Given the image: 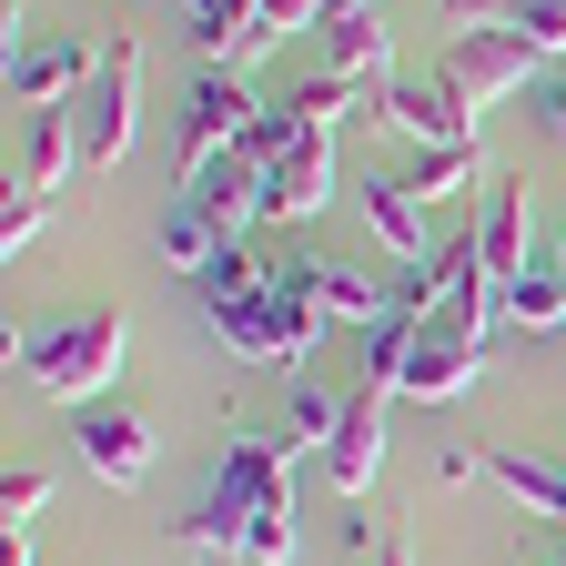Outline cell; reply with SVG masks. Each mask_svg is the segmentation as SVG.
Returning <instances> with one entry per match:
<instances>
[{
  "instance_id": "obj_12",
  "label": "cell",
  "mask_w": 566,
  "mask_h": 566,
  "mask_svg": "<svg viewBox=\"0 0 566 566\" xmlns=\"http://www.w3.org/2000/svg\"><path fill=\"white\" fill-rule=\"evenodd\" d=\"M324 71L334 82H354V92H395V31H385V11H334L324 21Z\"/></svg>"
},
{
  "instance_id": "obj_22",
  "label": "cell",
  "mask_w": 566,
  "mask_h": 566,
  "mask_svg": "<svg viewBox=\"0 0 566 566\" xmlns=\"http://www.w3.org/2000/svg\"><path fill=\"white\" fill-rule=\"evenodd\" d=\"M294 112H304L314 132H334V122H354V112H365V122H375V102H365V92H354V82H334V71H314V82L294 92Z\"/></svg>"
},
{
  "instance_id": "obj_21",
  "label": "cell",
  "mask_w": 566,
  "mask_h": 566,
  "mask_svg": "<svg viewBox=\"0 0 566 566\" xmlns=\"http://www.w3.org/2000/svg\"><path fill=\"white\" fill-rule=\"evenodd\" d=\"M506 324H516V334H556V324H566V273H556V263H536V273L506 283Z\"/></svg>"
},
{
  "instance_id": "obj_15",
  "label": "cell",
  "mask_w": 566,
  "mask_h": 566,
  "mask_svg": "<svg viewBox=\"0 0 566 566\" xmlns=\"http://www.w3.org/2000/svg\"><path fill=\"white\" fill-rule=\"evenodd\" d=\"M475 365H485V354H475L465 334H446V324H424V344H415V365H405V395H415V405H455V395L475 385Z\"/></svg>"
},
{
  "instance_id": "obj_2",
  "label": "cell",
  "mask_w": 566,
  "mask_h": 566,
  "mask_svg": "<svg viewBox=\"0 0 566 566\" xmlns=\"http://www.w3.org/2000/svg\"><path fill=\"white\" fill-rule=\"evenodd\" d=\"M122 344H132L122 304H82V314H61V324L11 334V365H21V385H41V395H61V405H92V395H112V375H122Z\"/></svg>"
},
{
  "instance_id": "obj_27",
  "label": "cell",
  "mask_w": 566,
  "mask_h": 566,
  "mask_svg": "<svg viewBox=\"0 0 566 566\" xmlns=\"http://www.w3.org/2000/svg\"><path fill=\"white\" fill-rule=\"evenodd\" d=\"M526 102H536V132H566V82H556V71H536Z\"/></svg>"
},
{
  "instance_id": "obj_5",
  "label": "cell",
  "mask_w": 566,
  "mask_h": 566,
  "mask_svg": "<svg viewBox=\"0 0 566 566\" xmlns=\"http://www.w3.org/2000/svg\"><path fill=\"white\" fill-rule=\"evenodd\" d=\"M92 71H102L92 41H71V31H11V102L21 112H71V102L92 92Z\"/></svg>"
},
{
  "instance_id": "obj_1",
  "label": "cell",
  "mask_w": 566,
  "mask_h": 566,
  "mask_svg": "<svg viewBox=\"0 0 566 566\" xmlns=\"http://www.w3.org/2000/svg\"><path fill=\"white\" fill-rule=\"evenodd\" d=\"M172 546H202L223 566H294V455H283V436L233 424L223 475L192 516H172Z\"/></svg>"
},
{
  "instance_id": "obj_23",
  "label": "cell",
  "mask_w": 566,
  "mask_h": 566,
  "mask_svg": "<svg viewBox=\"0 0 566 566\" xmlns=\"http://www.w3.org/2000/svg\"><path fill=\"white\" fill-rule=\"evenodd\" d=\"M41 506H51V475L41 465H11V475H0V516H11V536H31Z\"/></svg>"
},
{
  "instance_id": "obj_16",
  "label": "cell",
  "mask_w": 566,
  "mask_h": 566,
  "mask_svg": "<svg viewBox=\"0 0 566 566\" xmlns=\"http://www.w3.org/2000/svg\"><path fill=\"white\" fill-rule=\"evenodd\" d=\"M365 233H375L395 263H436V253H424V202L405 192V172H375V182H365Z\"/></svg>"
},
{
  "instance_id": "obj_29",
  "label": "cell",
  "mask_w": 566,
  "mask_h": 566,
  "mask_svg": "<svg viewBox=\"0 0 566 566\" xmlns=\"http://www.w3.org/2000/svg\"><path fill=\"white\" fill-rule=\"evenodd\" d=\"M375 566H415V556H405V546H375Z\"/></svg>"
},
{
  "instance_id": "obj_11",
  "label": "cell",
  "mask_w": 566,
  "mask_h": 566,
  "mask_svg": "<svg viewBox=\"0 0 566 566\" xmlns=\"http://www.w3.org/2000/svg\"><path fill=\"white\" fill-rule=\"evenodd\" d=\"M334 202V132H304L283 163H263V223H314Z\"/></svg>"
},
{
  "instance_id": "obj_9",
  "label": "cell",
  "mask_w": 566,
  "mask_h": 566,
  "mask_svg": "<svg viewBox=\"0 0 566 566\" xmlns=\"http://www.w3.org/2000/svg\"><path fill=\"white\" fill-rule=\"evenodd\" d=\"M375 122L405 132L415 153H436V142H475V102L446 82V71H436V82H395V92H375Z\"/></svg>"
},
{
  "instance_id": "obj_14",
  "label": "cell",
  "mask_w": 566,
  "mask_h": 566,
  "mask_svg": "<svg viewBox=\"0 0 566 566\" xmlns=\"http://www.w3.org/2000/svg\"><path fill=\"white\" fill-rule=\"evenodd\" d=\"M526 233H536V212H526V182H485V212H475V253H485V283L506 294L526 263Z\"/></svg>"
},
{
  "instance_id": "obj_30",
  "label": "cell",
  "mask_w": 566,
  "mask_h": 566,
  "mask_svg": "<svg viewBox=\"0 0 566 566\" xmlns=\"http://www.w3.org/2000/svg\"><path fill=\"white\" fill-rule=\"evenodd\" d=\"M334 11H375V0H334Z\"/></svg>"
},
{
  "instance_id": "obj_24",
  "label": "cell",
  "mask_w": 566,
  "mask_h": 566,
  "mask_svg": "<svg viewBox=\"0 0 566 566\" xmlns=\"http://www.w3.org/2000/svg\"><path fill=\"white\" fill-rule=\"evenodd\" d=\"M51 223V192H31V182H11V202H0V253H21L31 233Z\"/></svg>"
},
{
  "instance_id": "obj_19",
  "label": "cell",
  "mask_w": 566,
  "mask_h": 566,
  "mask_svg": "<svg viewBox=\"0 0 566 566\" xmlns=\"http://www.w3.org/2000/svg\"><path fill=\"white\" fill-rule=\"evenodd\" d=\"M475 172H485L475 142H436V153H415L405 192H415V202H455V192H475Z\"/></svg>"
},
{
  "instance_id": "obj_20",
  "label": "cell",
  "mask_w": 566,
  "mask_h": 566,
  "mask_svg": "<svg viewBox=\"0 0 566 566\" xmlns=\"http://www.w3.org/2000/svg\"><path fill=\"white\" fill-rule=\"evenodd\" d=\"M273 436H283V455H324V446L344 436V405H334L324 385H294V405H283Z\"/></svg>"
},
{
  "instance_id": "obj_17",
  "label": "cell",
  "mask_w": 566,
  "mask_h": 566,
  "mask_svg": "<svg viewBox=\"0 0 566 566\" xmlns=\"http://www.w3.org/2000/svg\"><path fill=\"white\" fill-rule=\"evenodd\" d=\"M21 122H31V153H21V172H11V182L61 192V172H82V132H71V112H21Z\"/></svg>"
},
{
  "instance_id": "obj_18",
  "label": "cell",
  "mask_w": 566,
  "mask_h": 566,
  "mask_svg": "<svg viewBox=\"0 0 566 566\" xmlns=\"http://www.w3.org/2000/svg\"><path fill=\"white\" fill-rule=\"evenodd\" d=\"M485 475L506 485L516 506H536V516L566 526V465H556V455H485Z\"/></svg>"
},
{
  "instance_id": "obj_13",
  "label": "cell",
  "mask_w": 566,
  "mask_h": 566,
  "mask_svg": "<svg viewBox=\"0 0 566 566\" xmlns=\"http://www.w3.org/2000/svg\"><path fill=\"white\" fill-rule=\"evenodd\" d=\"M385 405H395V395H375V385H354V395H344V436L324 446L334 495H365V485H375V465H385Z\"/></svg>"
},
{
  "instance_id": "obj_28",
  "label": "cell",
  "mask_w": 566,
  "mask_h": 566,
  "mask_svg": "<svg viewBox=\"0 0 566 566\" xmlns=\"http://www.w3.org/2000/svg\"><path fill=\"white\" fill-rule=\"evenodd\" d=\"M0 566H31V536H0Z\"/></svg>"
},
{
  "instance_id": "obj_10",
  "label": "cell",
  "mask_w": 566,
  "mask_h": 566,
  "mask_svg": "<svg viewBox=\"0 0 566 566\" xmlns=\"http://www.w3.org/2000/svg\"><path fill=\"white\" fill-rule=\"evenodd\" d=\"M172 202H192V212H202V223L223 233V243H243V233L263 223V163H253V153H223V163H202V172H192Z\"/></svg>"
},
{
  "instance_id": "obj_6",
  "label": "cell",
  "mask_w": 566,
  "mask_h": 566,
  "mask_svg": "<svg viewBox=\"0 0 566 566\" xmlns=\"http://www.w3.org/2000/svg\"><path fill=\"white\" fill-rule=\"evenodd\" d=\"M536 61H546V51H536L516 21H506V31H455V41H446V82H455L465 102H506V92L536 82Z\"/></svg>"
},
{
  "instance_id": "obj_4",
  "label": "cell",
  "mask_w": 566,
  "mask_h": 566,
  "mask_svg": "<svg viewBox=\"0 0 566 566\" xmlns=\"http://www.w3.org/2000/svg\"><path fill=\"white\" fill-rule=\"evenodd\" d=\"M132 122H142V41H102L92 92L71 102V132H82V163H122L132 153Z\"/></svg>"
},
{
  "instance_id": "obj_26",
  "label": "cell",
  "mask_w": 566,
  "mask_h": 566,
  "mask_svg": "<svg viewBox=\"0 0 566 566\" xmlns=\"http://www.w3.org/2000/svg\"><path fill=\"white\" fill-rule=\"evenodd\" d=\"M516 0H446V31H506Z\"/></svg>"
},
{
  "instance_id": "obj_32",
  "label": "cell",
  "mask_w": 566,
  "mask_h": 566,
  "mask_svg": "<svg viewBox=\"0 0 566 566\" xmlns=\"http://www.w3.org/2000/svg\"><path fill=\"white\" fill-rule=\"evenodd\" d=\"M556 273H566V243H556Z\"/></svg>"
},
{
  "instance_id": "obj_25",
  "label": "cell",
  "mask_w": 566,
  "mask_h": 566,
  "mask_svg": "<svg viewBox=\"0 0 566 566\" xmlns=\"http://www.w3.org/2000/svg\"><path fill=\"white\" fill-rule=\"evenodd\" d=\"M516 31L536 51H566V0H516Z\"/></svg>"
},
{
  "instance_id": "obj_31",
  "label": "cell",
  "mask_w": 566,
  "mask_h": 566,
  "mask_svg": "<svg viewBox=\"0 0 566 566\" xmlns=\"http://www.w3.org/2000/svg\"><path fill=\"white\" fill-rule=\"evenodd\" d=\"M546 455H556V465H566V436H556V446H546Z\"/></svg>"
},
{
  "instance_id": "obj_3",
  "label": "cell",
  "mask_w": 566,
  "mask_h": 566,
  "mask_svg": "<svg viewBox=\"0 0 566 566\" xmlns=\"http://www.w3.org/2000/svg\"><path fill=\"white\" fill-rule=\"evenodd\" d=\"M263 122V102L243 92V71H202V82L182 92V112H172V192L202 172V163H223V153H243V132Z\"/></svg>"
},
{
  "instance_id": "obj_7",
  "label": "cell",
  "mask_w": 566,
  "mask_h": 566,
  "mask_svg": "<svg viewBox=\"0 0 566 566\" xmlns=\"http://www.w3.org/2000/svg\"><path fill=\"white\" fill-rule=\"evenodd\" d=\"M71 446H82V465L102 485H153V415H132V405H82V424H71Z\"/></svg>"
},
{
  "instance_id": "obj_8",
  "label": "cell",
  "mask_w": 566,
  "mask_h": 566,
  "mask_svg": "<svg viewBox=\"0 0 566 566\" xmlns=\"http://www.w3.org/2000/svg\"><path fill=\"white\" fill-rule=\"evenodd\" d=\"M273 273L294 283L324 324H385V314H395V283L354 273V263H334V253H294V263H273Z\"/></svg>"
}]
</instances>
